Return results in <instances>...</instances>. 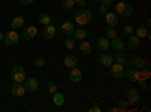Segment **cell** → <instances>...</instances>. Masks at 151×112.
Instances as JSON below:
<instances>
[{"label": "cell", "mask_w": 151, "mask_h": 112, "mask_svg": "<svg viewBox=\"0 0 151 112\" xmlns=\"http://www.w3.org/2000/svg\"><path fill=\"white\" fill-rule=\"evenodd\" d=\"M98 62H100V64H101L103 67L109 68V67L113 64V56L109 55L107 52H103L101 55H100V58H98Z\"/></svg>", "instance_id": "5bb4252c"}, {"label": "cell", "mask_w": 151, "mask_h": 112, "mask_svg": "<svg viewBox=\"0 0 151 112\" xmlns=\"http://www.w3.org/2000/svg\"><path fill=\"white\" fill-rule=\"evenodd\" d=\"M88 111H89V112H101V108L97 106V105H92V106L88 108Z\"/></svg>", "instance_id": "74e56055"}, {"label": "cell", "mask_w": 151, "mask_h": 112, "mask_svg": "<svg viewBox=\"0 0 151 112\" xmlns=\"http://www.w3.org/2000/svg\"><path fill=\"white\" fill-rule=\"evenodd\" d=\"M92 2H98V0H92Z\"/></svg>", "instance_id": "f6af8a7d"}, {"label": "cell", "mask_w": 151, "mask_h": 112, "mask_svg": "<svg viewBox=\"0 0 151 112\" xmlns=\"http://www.w3.org/2000/svg\"><path fill=\"white\" fill-rule=\"evenodd\" d=\"M60 32L64 33L65 36H73V32H74V23L71 21H64L60 24Z\"/></svg>", "instance_id": "e0dca14e"}, {"label": "cell", "mask_w": 151, "mask_h": 112, "mask_svg": "<svg viewBox=\"0 0 151 112\" xmlns=\"http://www.w3.org/2000/svg\"><path fill=\"white\" fill-rule=\"evenodd\" d=\"M33 65L38 67V68L44 67V65H45V59H44L42 56H35V58H33Z\"/></svg>", "instance_id": "f1b7e54d"}, {"label": "cell", "mask_w": 151, "mask_h": 112, "mask_svg": "<svg viewBox=\"0 0 151 112\" xmlns=\"http://www.w3.org/2000/svg\"><path fill=\"white\" fill-rule=\"evenodd\" d=\"M109 111H110V112H116V111H118V108H110Z\"/></svg>", "instance_id": "7bdbcfd3"}, {"label": "cell", "mask_w": 151, "mask_h": 112, "mask_svg": "<svg viewBox=\"0 0 151 112\" xmlns=\"http://www.w3.org/2000/svg\"><path fill=\"white\" fill-rule=\"evenodd\" d=\"M91 21H92V12L86 8H82L80 11H77L74 14V23L79 24L80 27L86 26V24L91 23Z\"/></svg>", "instance_id": "6da1fadb"}, {"label": "cell", "mask_w": 151, "mask_h": 112, "mask_svg": "<svg viewBox=\"0 0 151 112\" xmlns=\"http://www.w3.org/2000/svg\"><path fill=\"white\" fill-rule=\"evenodd\" d=\"M80 44H79V48H80V52L83 53V55H91L92 53V46L88 43V41H85V40H82V41H79Z\"/></svg>", "instance_id": "cb8c5ba5"}, {"label": "cell", "mask_w": 151, "mask_h": 112, "mask_svg": "<svg viewBox=\"0 0 151 112\" xmlns=\"http://www.w3.org/2000/svg\"><path fill=\"white\" fill-rule=\"evenodd\" d=\"M18 41H20V35H18V32L15 29H12V30H9V32H6L3 35V43L9 47L18 44Z\"/></svg>", "instance_id": "3957f363"}, {"label": "cell", "mask_w": 151, "mask_h": 112, "mask_svg": "<svg viewBox=\"0 0 151 112\" xmlns=\"http://www.w3.org/2000/svg\"><path fill=\"white\" fill-rule=\"evenodd\" d=\"M23 85H24V88H26V92H35L36 90H40V80H36L33 77L24 79Z\"/></svg>", "instance_id": "8992f818"}, {"label": "cell", "mask_w": 151, "mask_h": 112, "mask_svg": "<svg viewBox=\"0 0 151 112\" xmlns=\"http://www.w3.org/2000/svg\"><path fill=\"white\" fill-rule=\"evenodd\" d=\"M125 5H127V3H125L124 0H118V3L115 5V11H113V12H115V14H118V15H122V12H124V9H125Z\"/></svg>", "instance_id": "4316f807"}, {"label": "cell", "mask_w": 151, "mask_h": 112, "mask_svg": "<svg viewBox=\"0 0 151 112\" xmlns=\"http://www.w3.org/2000/svg\"><path fill=\"white\" fill-rule=\"evenodd\" d=\"M136 83L139 85V88H141V90H145V88H147V82H145L144 79H137Z\"/></svg>", "instance_id": "8d00e7d4"}, {"label": "cell", "mask_w": 151, "mask_h": 112, "mask_svg": "<svg viewBox=\"0 0 151 112\" xmlns=\"http://www.w3.org/2000/svg\"><path fill=\"white\" fill-rule=\"evenodd\" d=\"M129 106H130V105L127 103V100H119L116 108H118V111H127V109H129Z\"/></svg>", "instance_id": "836d02e7"}, {"label": "cell", "mask_w": 151, "mask_h": 112, "mask_svg": "<svg viewBox=\"0 0 151 112\" xmlns=\"http://www.w3.org/2000/svg\"><path fill=\"white\" fill-rule=\"evenodd\" d=\"M125 97H127V103L129 105H137L141 102L139 91L134 90V88H129L127 91H125Z\"/></svg>", "instance_id": "5b68a950"}, {"label": "cell", "mask_w": 151, "mask_h": 112, "mask_svg": "<svg viewBox=\"0 0 151 112\" xmlns=\"http://www.w3.org/2000/svg\"><path fill=\"white\" fill-rule=\"evenodd\" d=\"M145 65H147V62H145V59H144L142 56H133V58H132V67H133V68L141 70V68H144Z\"/></svg>", "instance_id": "ac0fdd59"}, {"label": "cell", "mask_w": 151, "mask_h": 112, "mask_svg": "<svg viewBox=\"0 0 151 112\" xmlns=\"http://www.w3.org/2000/svg\"><path fill=\"white\" fill-rule=\"evenodd\" d=\"M104 17H106V24H107V27H116V26H118V23H119L118 14L107 11L106 14H104Z\"/></svg>", "instance_id": "ba28073f"}, {"label": "cell", "mask_w": 151, "mask_h": 112, "mask_svg": "<svg viewBox=\"0 0 151 112\" xmlns=\"http://www.w3.org/2000/svg\"><path fill=\"white\" fill-rule=\"evenodd\" d=\"M33 2H35V0H21V3H23V5H32Z\"/></svg>", "instance_id": "60d3db41"}, {"label": "cell", "mask_w": 151, "mask_h": 112, "mask_svg": "<svg viewBox=\"0 0 151 112\" xmlns=\"http://www.w3.org/2000/svg\"><path fill=\"white\" fill-rule=\"evenodd\" d=\"M56 30L58 27L55 26V24H47V26H44V30H42V35H44V38L45 40H53L55 36H56Z\"/></svg>", "instance_id": "30bf717a"}, {"label": "cell", "mask_w": 151, "mask_h": 112, "mask_svg": "<svg viewBox=\"0 0 151 112\" xmlns=\"http://www.w3.org/2000/svg\"><path fill=\"white\" fill-rule=\"evenodd\" d=\"M64 64H65L68 68H74V67L79 65V59L76 58L74 55H68V56H65V59H64Z\"/></svg>", "instance_id": "7402d4cb"}, {"label": "cell", "mask_w": 151, "mask_h": 112, "mask_svg": "<svg viewBox=\"0 0 151 112\" xmlns=\"http://www.w3.org/2000/svg\"><path fill=\"white\" fill-rule=\"evenodd\" d=\"M24 26V17L23 15H15L11 20V27L12 29H21Z\"/></svg>", "instance_id": "ffe728a7"}, {"label": "cell", "mask_w": 151, "mask_h": 112, "mask_svg": "<svg viewBox=\"0 0 151 112\" xmlns=\"http://www.w3.org/2000/svg\"><path fill=\"white\" fill-rule=\"evenodd\" d=\"M74 6H76L74 0H64V2H62V8L64 9H73Z\"/></svg>", "instance_id": "4dcf8cb0"}, {"label": "cell", "mask_w": 151, "mask_h": 112, "mask_svg": "<svg viewBox=\"0 0 151 112\" xmlns=\"http://www.w3.org/2000/svg\"><path fill=\"white\" fill-rule=\"evenodd\" d=\"M148 33H150V32H148V27H147V26H144V24H141V26L134 27V35H136L139 40L147 38V35H148Z\"/></svg>", "instance_id": "44dd1931"}, {"label": "cell", "mask_w": 151, "mask_h": 112, "mask_svg": "<svg viewBox=\"0 0 151 112\" xmlns=\"http://www.w3.org/2000/svg\"><path fill=\"white\" fill-rule=\"evenodd\" d=\"M47 91H48V92H52V94L56 92V91H58V85H56L55 82H50V83L47 85Z\"/></svg>", "instance_id": "d590c367"}, {"label": "cell", "mask_w": 151, "mask_h": 112, "mask_svg": "<svg viewBox=\"0 0 151 112\" xmlns=\"http://www.w3.org/2000/svg\"><path fill=\"white\" fill-rule=\"evenodd\" d=\"M132 14H133V6L130 3H127V5H125L124 12H122V17H132Z\"/></svg>", "instance_id": "1f68e13d"}, {"label": "cell", "mask_w": 151, "mask_h": 112, "mask_svg": "<svg viewBox=\"0 0 151 112\" xmlns=\"http://www.w3.org/2000/svg\"><path fill=\"white\" fill-rule=\"evenodd\" d=\"M38 20H40V23L42 24V26H47V24H50V23H56V18L50 17L47 12H41V14L38 15Z\"/></svg>", "instance_id": "d6986e66"}, {"label": "cell", "mask_w": 151, "mask_h": 112, "mask_svg": "<svg viewBox=\"0 0 151 112\" xmlns=\"http://www.w3.org/2000/svg\"><path fill=\"white\" fill-rule=\"evenodd\" d=\"M36 35H38V29H36V26H33V24H29V26H26L23 29V38L27 40V41L33 40Z\"/></svg>", "instance_id": "52a82bcc"}, {"label": "cell", "mask_w": 151, "mask_h": 112, "mask_svg": "<svg viewBox=\"0 0 151 112\" xmlns=\"http://www.w3.org/2000/svg\"><path fill=\"white\" fill-rule=\"evenodd\" d=\"M64 102H65V97H64V94L59 92V91L53 92V103H55L56 106H62V105H64Z\"/></svg>", "instance_id": "484cf974"}, {"label": "cell", "mask_w": 151, "mask_h": 112, "mask_svg": "<svg viewBox=\"0 0 151 112\" xmlns=\"http://www.w3.org/2000/svg\"><path fill=\"white\" fill-rule=\"evenodd\" d=\"M74 2H76V5H77L80 9L82 8H86V0H74Z\"/></svg>", "instance_id": "f35d334b"}, {"label": "cell", "mask_w": 151, "mask_h": 112, "mask_svg": "<svg viewBox=\"0 0 151 112\" xmlns=\"http://www.w3.org/2000/svg\"><path fill=\"white\" fill-rule=\"evenodd\" d=\"M95 47L98 48L100 52H107L109 48H110V40H107L106 36H103V38H98Z\"/></svg>", "instance_id": "2e32d148"}, {"label": "cell", "mask_w": 151, "mask_h": 112, "mask_svg": "<svg viewBox=\"0 0 151 112\" xmlns=\"http://www.w3.org/2000/svg\"><path fill=\"white\" fill-rule=\"evenodd\" d=\"M64 46L68 48V50H73V48L76 47V40L73 38V36H67L65 41H64Z\"/></svg>", "instance_id": "83f0119b"}, {"label": "cell", "mask_w": 151, "mask_h": 112, "mask_svg": "<svg viewBox=\"0 0 151 112\" xmlns=\"http://www.w3.org/2000/svg\"><path fill=\"white\" fill-rule=\"evenodd\" d=\"M142 70V73H139V79H144V80H147L148 77H150V70L147 68V65L144 67V68H141Z\"/></svg>", "instance_id": "d6a6232c"}, {"label": "cell", "mask_w": 151, "mask_h": 112, "mask_svg": "<svg viewBox=\"0 0 151 112\" xmlns=\"http://www.w3.org/2000/svg\"><path fill=\"white\" fill-rule=\"evenodd\" d=\"M113 56V62H118V64H122V65H125L129 62V59H127V56L125 55H122V52H115V55H112Z\"/></svg>", "instance_id": "d4e9b609"}, {"label": "cell", "mask_w": 151, "mask_h": 112, "mask_svg": "<svg viewBox=\"0 0 151 112\" xmlns=\"http://www.w3.org/2000/svg\"><path fill=\"white\" fill-rule=\"evenodd\" d=\"M11 94L15 95V97H23L26 94V88L21 82H14V85L11 86Z\"/></svg>", "instance_id": "9c48e42d"}, {"label": "cell", "mask_w": 151, "mask_h": 112, "mask_svg": "<svg viewBox=\"0 0 151 112\" xmlns=\"http://www.w3.org/2000/svg\"><path fill=\"white\" fill-rule=\"evenodd\" d=\"M124 65L122 64H118V62H113V64L109 67V71H110V76L115 77V79H122L124 77Z\"/></svg>", "instance_id": "277c9868"}, {"label": "cell", "mask_w": 151, "mask_h": 112, "mask_svg": "<svg viewBox=\"0 0 151 112\" xmlns=\"http://www.w3.org/2000/svg\"><path fill=\"white\" fill-rule=\"evenodd\" d=\"M12 82H24V79H26V70H24L23 65H15L12 67L11 70V77H9Z\"/></svg>", "instance_id": "7a4b0ae2"}, {"label": "cell", "mask_w": 151, "mask_h": 112, "mask_svg": "<svg viewBox=\"0 0 151 112\" xmlns=\"http://www.w3.org/2000/svg\"><path fill=\"white\" fill-rule=\"evenodd\" d=\"M122 32L127 35V36H129V35H133V33H134V27L132 26V24H130V26L127 24V26H124V27H122Z\"/></svg>", "instance_id": "e575fe53"}, {"label": "cell", "mask_w": 151, "mask_h": 112, "mask_svg": "<svg viewBox=\"0 0 151 112\" xmlns=\"http://www.w3.org/2000/svg\"><path fill=\"white\" fill-rule=\"evenodd\" d=\"M107 9H109V8H107V6H104V5H100V6H98V12H100L101 15H104V14H106Z\"/></svg>", "instance_id": "ab89813d"}, {"label": "cell", "mask_w": 151, "mask_h": 112, "mask_svg": "<svg viewBox=\"0 0 151 112\" xmlns=\"http://www.w3.org/2000/svg\"><path fill=\"white\" fill-rule=\"evenodd\" d=\"M124 77L129 82H136L137 79H139V70H136L133 67L129 68V70H124Z\"/></svg>", "instance_id": "7c38bea8"}, {"label": "cell", "mask_w": 151, "mask_h": 112, "mask_svg": "<svg viewBox=\"0 0 151 112\" xmlns=\"http://www.w3.org/2000/svg\"><path fill=\"white\" fill-rule=\"evenodd\" d=\"M0 41H3V33L0 32Z\"/></svg>", "instance_id": "ee69618b"}, {"label": "cell", "mask_w": 151, "mask_h": 112, "mask_svg": "<svg viewBox=\"0 0 151 112\" xmlns=\"http://www.w3.org/2000/svg\"><path fill=\"white\" fill-rule=\"evenodd\" d=\"M110 48L113 52H122L125 48V41H122L118 36H115L113 40H110Z\"/></svg>", "instance_id": "8fae6325"}, {"label": "cell", "mask_w": 151, "mask_h": 112, "mask_svg": "<svg viewBox=\"0 0 151 112\" xmlns=\"http://www.w3.org/2000/svg\"><path fill=\"white\" fill-rule=\"evenodd\" d=\"M115 36H116V30L113 29V27H107L106 29V38L107 40H113Z\"/></svg>", "instance_id": "f546056e"}, {"label": "cell", "mask_w": 151, "mask_h": 112, "mask_svg": "<svg viewBox=\"0 0 151 112\" xmlns=\"http://www.w3.org/2000/svg\"><path fill=\"white\" fill-rule=\"evenodd\" d=\"M103 5H104V6H107V8H109V6H112V0H103Z\"/></svg>", "instance_id": "b9f144b4"}, {"label": "cell", "mask_w": 151, "mask_h": 112, "mask_svg": "<svg viewBox=\"0 0 151 112\" xmlns=\"http://www.w3.org/2000/svg\"><path fill=\"white\" fill-rule=\"evenodd\" d=\"M125 46H127L130 50H136L137 47L141 46V40L137 38V36L133 33V35H129V38H127V41H125Z\"/></svg>", "instance_id": "9a60e30c"}, {"label": "cell", "mask_w": 151, "mask_h": 112, "mask_svg": "<svg viewBox=\"0 0 151 112\" xmlns=\"http://www.w3.org/2000/svg\"><path fill=\"white\" fill-rule=\"evenodd\" d=\"M70 80L71 82H74V83H77V82H80L82 80V77H83V71L79 68V67H74V68H71V71H70Z\"/></svg>", "instance_id": "4fadbf2b"}, {"label": "cell", "mask_w": 151, "mask_h": 112, "mask_svg": "<svg viewBox=\"0 0 151 112\" xmlns=\"http://www.w3.org/2000/svg\"><path fill=\"white\" fill-rule=\"evenodd\" d=\"M73 38H74L76 41L86 40V38H88V32H86V29H74V32H73Z\"/></svg>", "instance_id": "603a6c76"}]
</instances>
